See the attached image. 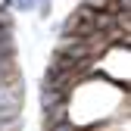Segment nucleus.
Wrapping results in <instances>:
<instances>
[{
	"mask_svg": "<svg viewBox=\"0 0 131 131\" xmlns=\"http://www.w3.org/2000/svg\"><path fill=\"white\" fill-rule=\"evenodd\" d=\"M22 106H25V84H0V131L22 128Z\"/></svg>",
	"mask_w": 131,
	"mask_h": 131,
	"instance_id": "f257e3e1",
	"label": "nucleus"
},
{
	"mask_svg": "<svg viewBox=\"0 0 131 131\" xmlns=\"http://www.w3.org/2000/svg\"><path fill=\"white\" fill-rule=\"evenodd\" d=\"M44 131H78V125H75L72 116H69V119H62V122H56V125H50V128H44Z\"/></svg>",
	"mask_w": 131,
	"mask_h": 131,
	"instance_id": "f03ea898",
	"label": "nucleus"
},
{
	"mask_svg": "<svg viewBox=\"0 0 131 131\" xmlns=\"http://www.w3.org/2000/svg\"><path fill=\"white\" fill-rule=\"evenodd\" d=\"M38 6V0H13V9H19V13H31Z\"/></svg>",
	"mask_w": 131,
	"mask_h": 131,
	"instance_id": "7ed1b4c3",
	"label": "nucleus"
},
{
	"mask_svg": "<svg viewBox=\"0 0 131 131\" xmlns=\"http://www.w3.org/2000/svg\"><path fill=\"white\" fill-rule=\"evenodd\" d=\"M81 3H84L88 9H103V6H106V0H81Z\"/></svg>",
	"mask_w": 131,
	"mask_h": 131,
	"instance_id": "20e7f679",
	"label": "nucleus"
}]
</instances>
